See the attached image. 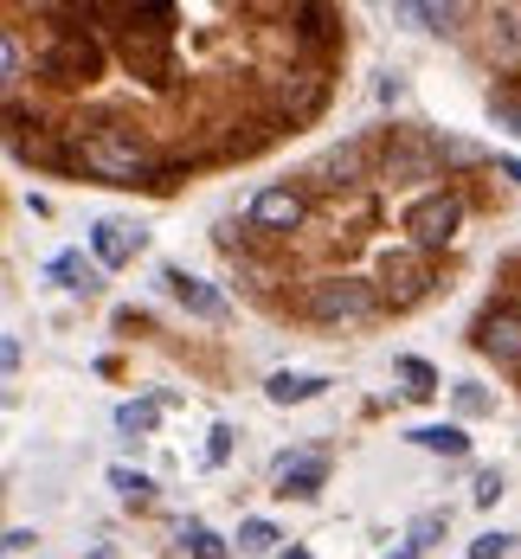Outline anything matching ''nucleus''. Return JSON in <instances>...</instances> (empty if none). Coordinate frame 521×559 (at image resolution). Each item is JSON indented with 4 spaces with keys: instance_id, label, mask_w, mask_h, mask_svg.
I'll return each mask as SVG.
<instances>
[{
    "instance_id": "obj_1",
    "label": "nucleus",
    "mask_w": 521,
    "mask_h": 559,
    "mask_svg": "<svg viewBox=\"0 0 521 559\" xmlns=\"http://www.w3.org/2000/svg\"><path fill=\"white\" fill-rule=\"evenodd\" d=\"M78 162H84V174L116 180V187H135V180H155V174H162L155 148H149L135 129H97V135H84V142H78Z\"/></svg>"
},
{
    "instance_id": "obj_2",
    "label": "nucleus",
    "mask_w": 521,
    "mask_h": 559,
    "mask_svg": "<svg viewBox=\"0 0 521 559\" xmlns=\"http://www.w3.org/2000/svg\"><path fill=\"white\" fill-rule=\"evenodd\" d=\"M380 309V296H374V283H360V277H322V283H309V296H303V316L309 322H367Z\"/></svg>"
},
{
    "instance_id": "obj_3",
    "label": "nucleus",
    "mask_w": 521,
    "mask_h": 559,
    "mask_svg": "<svg viewBox=\"0 0 521 559\" xmlns=\"http://www.w3.org/2000/svg\"><path fill=\"white\" fill-rule=\"evenodd\" d=\"M445 142L438 135H425V129H393L387 135V148H380V168L387 180H431V174L445 168Z\"/></svg>"
},
{
    "instance_id": "obj_4",
    "label": "nucleus",
    "mask_w": 521,
    "mask_h": 559,
    "mask_svg": "<svg viewBox=\"0 0 521 559\" xmlns=\"http://www.w3.org/2000/svg\"><path fill=\"white\" fill-rule=\"evenodd\" d=\"M97 64H104V52H97L78 26H58L52 33V46H46V78H58V84H91Z\"/></svg>"
},
{
    "instance_id": "obj_5",
    "label": "nucleus",
    "mask_w": 521,
    "mask_h": 559,
    "mask_svg": "<svg viewBox=\"0 0 521 559\" xmlns=\"http://www.w3.org/2000/svg\"><path fill=\"white\" fill-rule=\"evenodd\" d=\"M458 219H463V206L451 200V193H425V200H412V206H405V231H412V245H418V251L451 245Z\"/></svg>"
},
{
    "instance_id": "obj_6",
    "label": "nucleus",
    "mask_w": 521,
    "mask_h": 559,
    "mask_svg": "<svg viewBox=\"0 0 521 559\" xmlns=\"http://www.w3.org/2000/svg\"><path fill=\"white\" fill-rule=\"evenodd\" d=\"M303 213H309L303 187H264V193L251 200V225H258V231H296Z\"/></svg>"
},
{
    "instance_id": "obj_7",
    "label": "nucleus",
    "mask_w": 521,
    "mask_h": 559,
    "mask_svg": "<svg viewBox=\"0 0 521 559\" xmlns=\"http://www.w3.org/2000/svg\"><path fill=\"white\" fill-rule=\"evenodd\" d=\"M476 347L496 360H521V302H502L476 322Z\"/></svg>"
},
{
    "instance_id": "obj_8",
    "label": "nucleus",
    "mask_w": 521,
    "mask_h": 559,
    "mask_svg": "<svg viewBox=\"0 0 521 559\" xmlns=\"http://www.w3.org/2000/svg\"><path fill=\"white\" fill-rule=\"evenodd\" d=\"M162 283H168V296L187 309V316H200V322H220L226 316V296L213 289L206 277H187V271H162Z\"/></svg>"
},
{
    "instance_id": "obj_9",
    "label": "nucleus",
    "mask_w": 521,
    "mask_h": 559,
    "mask_svg": "<svg viewBox=\"0 0 521 559\" xmlns=\"http://www.w3.org/2000/svg\"><path fill=\"white\" fill-rule=\"evenodd\" d=\"M129 71H142V78H162L168 71V26H129Z\"/></svg>"
},
{
    "instance_id": "obj_10",
    "label": "nucleus",
    "mask_w": 521,
    "mask_h": 559,
    "mask_svg": "<svg viewBox=\"0 0 521 559\" xmlns=\"http://www.w3.org/2000/svg\"><path fill=\"white\" fill-rule=\"evenodd\" d=\"M91 251H97V264H129L135 251H142V231L135 225H122V219H104V225H91Z\"/></svg>"
},
{
    "instance_id": "obj_11",
    "label": "nucleus",
    "mask_w": 521,
    "mask_h": 559,
    "mask_svg": "<svg viewBox=\"0 0 521 559\" xmlns=\"http://www.w3.org/2000/svg\"><path fill=\"white\" fill-rule=\"evenodd\" d=\"M329 483V456H289L277 469V496H316Z\"/></svg>"
},
{
    "instance_id": "obj_12",
    "label": "nucleus",
    "mask_w": 521,
    "mask_h": 559,
    "mask_svg": "<svg viewBox=\"0 0 521 559\" xmlns=\"http://www.w3.org/2000/svg\"><path fill=\"white\" fill-rule=\"evenodd\" d=\"M329 386L322 373H271V405H303V399H316V392Z\"/></svg>"
},
{
    "instance_id": "obj_13",
    "label": "nucleus",
    "mask_w": 521,
    "mask_h": 559,
    "mask_svg": "<svg viewBox=\"0 0 521 559\" xmlns=\"http://www.w3.org/2000/svg\"><path fill=\"white\" fill-rule=\"evenodd\" d=\"M322 174H329V187H342V180H360V174H367V142H347V148H335V155L322 162Z\"/></svg>"
},
{
    "instance_id": "obj_14",
    "label": "nucleus",
    "mask_w": 521,
    "mask_h": 559,
    "mask_svg": "<svg viewBox=\"0 0 521 559\" xmlns=\"http://www.w3.org/2000/svg\"><path fill=\"white\" fill-rule=\"evenodd\" d=\"M438 534H445V514H418V521L405 527V547H400V554H387V559H418Z\"/></svg>"
},
{
    "instance_id": "obj_15",
    "label": "nucleus",
    "mask_w": 521,
    "mask_h": 559,
    "mask_svg": "<svg viewBox=\"0 0 521 559\" xmlns=\"http://www.w3.org/2000/svg\"><path fill=\"white\" fill-rule=\"evenodd\" d=\"M412 444L445 450V456H463V450H470V438H463L458 425H425V431H412Z\"/></svg>"
},
{
    "instance_id": "obj_16",
    "label": "nucleus",
    "mask_w": 521,
    "mask_h": 559,
    "mask_svg": "<svg viewBox=\"0 0 521 559\" xmlns=\"http://www.w3.org/2000/svg\"><path fill=\"white\" fill-rule=\"evenodd\" d=\"M0 71H7V91L26 84V46H20V33H0Z\"/></svg>"
},
{
    "instance_id": "obj_17",
    "label": "nucleus",
    "mask_w": 521,
    "mask_h": 559,
    "mask_svg": "<svg viewBox=\"0 0 521 559\" xmlns=\"http://www.w3.org/2000/svg\"><path fill=\"white\" fill-rule=\"evenodd\" d=\"M277 547V527L271 521H245L238 527V554H271Z\"/></svg>"
},
{
    "instance_id": "obj_18",
    "label": "nucleus",
    "mask_w": 521,
    "mask_h": 559,
    "mask_svg": "<svg viewBox=\"0 0 521 559\" xmlns=\"http://www.w3.org/2000/svg\"><path fill=\"white\" fill-rule=\"evenodd\" d=\"M387 283H400V296H418V289H425V277H418L412 258H387Z\"/></svg>"
},
{
    "instance_id": "obj_19",
    "label": "nucleus",
    "mask_w": 521,
    "mask_h": 559,
    "mask_svg": "<svg viewBox=\"0 0 521 559\" xmlns=\"http://www.w3.org/2000/svg\"><path fill=\"white\" fill-rule=\"evenodd\" d=\"M400 20H425V26H451L458 20V7H393Z\"/></svg>"
},
{
    "instance_id": "obj_20",
    "label": "nucleus",
    "mask_w": 521,
    "mask_h": 559,
    "mask_svg": "<svg viewBox=\"0 0 521 559\" xmlns=\"http://www.w3.org/2000/svg\"><path fill=\"white\" fill-rule=\"evenodd\" d=\"M116 425H122V431H155V405H122Z\"/></svg>"
},
{
    "instance_id": "obj_21",
    "label": "nucleus",
    "mask_w": 521,
    "mask_h": 559,
    "mask_svg": "<svg viewBox=\"0 0 521 559\" xmlns=\"http://www.w3.org/2000/svg\"><path fill=\"white\" fill-rule=\"evenodd\" d=\"M400 373H405V380H412V386H405V392H418V399H425V392H438V373H431L425 360H405Z\"/></svg>"
},
{
    "instance_id": "obj_22",
    "label": "nucleus",
    "mask_w": 521,
    "mask_h": 559,
    "mask_svg": "<svg viewBox=\"0 0 521 559\" xmlns=\"http://www.w3.org/2000/svg\"><path fill=\"white\" fill-rule=\"evenodd\" d=\"M509 547H516V534H483V540L470 547V559H509Z\"/></svg>"
},
{
    "instance_id": "obj_23",
    "label": "nucleus",
    "mask_w": 521,
    "mask_h": 559,
    "mask_svg": "<svg viewBox=\"0 0 521 559\" xmlns=\"http://www.w3.org/2000/svg\"><path fill=\"white\" fill-rule=\"evenodd\" d=\"M52 271H58V277H78V289H97V271H91L84 258H58Z\"/></svg>"
},
{
    "instance_id": "obj_24",
    "label": "nucleus",
    "mask_w": 521,
    "mask_h": 559,
    "mask_svg": "<svg viewBox=\"0 0 521 559\" xmlns=\"http://www.w3.org/2000/svg\"><path fill=\"white\" fill-rule=\"evenodd\" d=\"M110 483L122 489V496H129V502H142V496H149V476H142V469H116Z\"/></svg>"
},
{
    "instance_id": "obj_25",
    "label": "nucleus",
    "mask_w": 521,
    "mask_h": 559,
    "mask_svg": "<svg viewBox=\"0 0 521 559\" xmlns=\"http://www.w3.org/2000/svg\"><path fill=\"white\" fill-rule=\"evenodd\" d=\"M187 540H193V554H200V559H220V554H226V547H220L206 527H187Z\"/></svg>"
},
{
    "instance_id": "obj_26",
    "label": "nucleus",
    "mask_w": 521,
    "mask_h": 559,
    "mask_svg": "<svg viewBox=\"0 0 521 559\" xmlns=\"http://www.w3.org/2000/svg\"><path fill=\"white\" fill-rule=\"evenodd\" d=\"M226 450H232V431L220 425V431H213V444H206V456H213V463H226Z\"/></svg>"
},
{
    "instance_id": "obj_27",
    "label": "nucleus",
    "mask_w": 521,
    "mask_h": 559,
    "mask_svg": "<svg viewBox=\"0 0 521 559\" xmlns=\"http://www.w3.org/2000/svg\"><path fill=\"white\" fill-rule=\"evenodd\" d=\"M496 168H502V174H509V180H516V187H521V162H516V155H502Z\"/></svg>"
},
{
    "instance_id": "obj_28",
    "label": "nucleus",
    "mask_w": 521,
    "mask_h": 559,
    "mask_svg": "<svg viewBox=\"0 0 521 559\" xmlns=\"http://www.w3.org/2000/svg\"><path fill=\"white\" fill-rule=\"evenodd\" d=\"M284 559H309V554H284Z\"/></svg>"
}]
</instances>
